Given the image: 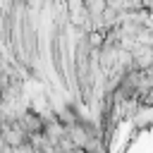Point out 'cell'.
<instances>
[{"label": "cell", "mask_w": 153, "mask_h": 153, "mask_svg": "<svg viewBox=\"0 0 153 153\" xmlns=\"http://www.w3.org/2000/svg\"><path fill=\"white\" fill-rule=\"evenodd\" d=\"M5 36H7V43H10L12 53L17 55V60H22V65L26 69H31V65L36 60L38 31H36L31 10L24 2H14L12 7H7V14H5Z\"/></svg>", "instance_id": "6da1fadb"}]
</instances>
